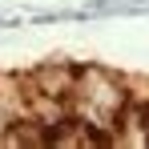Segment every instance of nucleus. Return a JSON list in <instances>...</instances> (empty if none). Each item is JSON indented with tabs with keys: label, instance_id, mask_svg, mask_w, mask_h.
Instances as JSON below:
<instances>
[{
	"label": "nucleus",
	"instance_id": "1",
	"mask_svg": "<svg viewBox=\"0 0 149 149\" xmlns=\"http://www.w3.org/2000/svg\"><path fill=\"white\" fill-rule=\"evenodd\" d=\"M28 89L45 93V97H56V101H73V89H77V65H40Z\"/></svg>",
	"mask_w": 149,
	"mask_h": 149
}]
</instances>
